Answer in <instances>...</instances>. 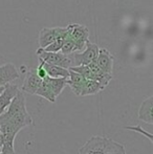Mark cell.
<instances>
[{
	"mask_svg": "<svg viewBox=\"0 0 153 154\" xmlns=\"http://www.w3.org/2000/svg\"><path fill=\"white\" fill-rule=\"evenodd\" d=\"M67 27H44L39 34V48H45L58 38H65Z\"/></svg>",
	"mask_w": 153,
	"mask_h": 154,
	"instance_id": "cell-5",
	"label": "cell"
},
{
	"mask_svg": "<svg viewBox=\"0 0 153 154\" xmlns=\"http://www.w3.org/2000/svg\"><path fill=\"white\" fill-rule=\"evenodd\" d=\"M18 78L19 72L13 63H6V64L0 66V87L6 85V84H10L11 82Z\"/></svg>",
	"mask_w": 153,
	"mask_h": 154,
	"instance_id": "cell-10",
	"label": "cell"
},
{
	"mask_svg": "<svg viewBox=\"0 0 153 154\" xmlns=\"http://www.w3.org/2000/svg\"><path fill=\"white\" fill-rule=\"evenodd\" d=\"M125 129H126V130H131V131H134V132H137V133L143 134L144 136H146V137L149 138L150 143L153 142V136H152V134L150 133V132L145 131V130H144L143 128L141 127V126H128V127H125Z\"/></svg>",
	"mask_w": 153,
	"mask_h": 154,
	"instance_id": "cell-19",
	"label": "cell"
},
{
	"mask_svg": "<svg viewBox=\"0 0 153 154\" xmlns=\"http://www.w3.org/2000/svg\"><path fill=\"white\" fill-rule=\"evenodd\" d=\"M41 63H42L43 67H44L45 71L47 73V77L49 78H65V79H68L69 77V70L65 68H62V67L59 66H55V65H50L47 64V63L43 62L42 60H39Z\"/></svg>",
	"mask_w": 153,
	"mask_h": 154,
	"instance_id": "cell-13",
	"label": "cell"
},
{
	"mask_svg": "<svg viewBox=\"0 0 153 154\" xmlns=\"http://www.w3.org/2000/svg\"><path fill=\"white\" fill-rule=\"evenodd\" d=\"M19 91L20 89L17 85H12L11 83L4 85L3 91L0 93V116L5 111Z\"/></svg>",
	"mask_w": 153,
	"mask_h": 154,
	"instance_id": "cell-8",
	"label": "cell"
},
{
	"mask_svg": "<svg viewBox=\"0 0 153 154\" xmlns=\"http://www.w3.org/2000/svg\"><path fill=\"white\" fill-rule=\"evenodd\" d=\"M79 154H126V150L112 138L94 135L79 149Z\"/></svg>",
	"mask_w": 153,
	"mask_h": 154,
	"instance_id": "cell-2",
	"label": "cell"
},
{
	"mask_svg": "<svg viewBox=\"0 0 153 154\" xmlns=\"http://www.w3.org/2000/svg\"><path fill=\"white\" fill-rule=\"evenodd\" d=\"M2 148V137H1V134H0V150Z\"/></svg>",
	"mask_w": 153,
	"mask_h": 154,
	"instance_id": "cell-21",
	"label": "cell"
},
{
	"mask_svg": "<svg viewBox=\"0 0 153 154\" xmlns=\"http://www.w3.org/2000/svg\"><path fill=\"white\" fill-rule=\"evenodd\" d=\"M152 109H153V97H148L147 99L144 100L142 103L141 107L139 110V119L143 122L150 124H153V116H152Z\"/></svg>",
	"mask_w": 153,
	"mask_h": 154,
	"instance_id": "cell-11",
	"label": "cell"
},
{
	"mask_svg": "<svg viewBox=\"0 0 153 154\" xmlns=\"http://www.w3.org/2000/svg\"><path fill=\"white\" fill-rule=\"evenodd\" d=\"M105 87H103L99 82L92 81V80H86L85 85H84L83 89H82L81 95H91V94H96L102 90H104Z\"/></svg>",
	"mask_w": 153,
	"mask_h": 154,
	"instance_id": "cell-16",
	"label": "cell"
},
{
	"mask_svg": "<svg viewBox=\"0 0 153 154\" xmlns=\"http://www.w3.org/2000/svg\"><path fill=\"white\" fill-rule=\"evenodd\" d=\"M85 46H86L85 51H83L82 53L74 54V60H72V62H75V64H76L75 66L88 65L96 60L100 47L96 43H91L89 40L86 42Z\"/></svg>",
	"mask_w": 153,
	"mask_h": 154,
	"instance_id": "cell-6",
	"label": "cell"
},
{
	"mask_svg": "<svg viewBox=\"0 0 153 154\" xmlns=\"http://www.w3.org/2000/svg\"><path fill=\"white\" fill-rule=\"evenodd\" d=\"M75 51H76V49H75V42L69 37L68 31H67V34H66L65 38H64V40H63V44H62L60 53L63 54V55H65V56H69L70 54L75 53Z\"/></svg>",
	"mask_w": 153,
	"mask_h": 154,
	"instance_id": "cell-17",
	"label": "cell"
},
{
	"mask_svg": "<svg viewBox=\"0 0 153 154\" xmlns=\"http://www.w3.org/2000/svg\"><path fill=\"white\" fill-rule=\"evenodd\" d=\"M0 154H5V153H3V152H1V151H0Z\"/></svg>",
	"mask_w": 153,
	"mask_h": 154,
	"instance_id": "cell-23",
	"label": "cell"
},
{
	"mask_svg": "<svg viewBox=\"0 0 153 154\" xmlns=\"http://www.w3.org/2000/svg\"><path fill=\"white\" fill-rule=\"evenodd\" d=\"M47 81L53 90L54 94L56 97H58L61 92L63 91L64 88L67 86V79L65 78H49L47 77Z\"/></svg>",
	"mask_w": 153,
	"mask_h": 154,
	"instance_id": "cell-15",
	"label": "cell"
},
{
	"mask_svg": "<svg viewBox=\"0 0 153 154\" xmlns=\"http://www.w3.org/2000/svg\"><path fill=\"white\" fill-rule=\"evenodd\" d=\"M3 89H4V86H1V87H0V93L3 91Z\"/></svg>",
	"mask_w": 153,
	"mask_h": 154,
	"instance_id": "cell-22",
	"label": "cell"
},
{
	"mask_svg": "<svg viewBox=\"0 0 153 154\" xmlns=\"http://www.w3.org/2000/svg\"><path fill=\"white\" fill-rule=\"evenodd\" d=\"M36 54L38 55L39 60H42L47 64L55 65V66H59L65 69H68L70 66H72V59H70L69 56L63 55L60 51L59 53H48V51H44L42 48H38Z\"/></svg>",
	"mask_w": 153,
	"mask_h": 154,
	"instance_id": "cell-3",
	"label": "cell"
},
{
	"mask_svg": "<svg viewBox=\"0 0 153 154\" xmlns=\"http://www.w3.org/2000/svg\"><path fill=\"white\" fill-rule=\"evenodd\" d=\"M64 38H58L57 40H55L53 43L46 46L45 48H42L44 51H48V53H59L61 51L62 44H63Z\"/></svg>",
	"mask_w": 153,
	"mask_h": 154,
	"instance_id": "cell-18",
	"label": "cell"
},
{
	"mask_svg": "<svg viewBox=\"0 0 153 154\" xmlns=\"http://www.w3.org/2000/svg\"><path fill=\"white\" fill-rule=\"evenodd\" d=\"M40 62V61H39ZM36 72H37V75L39 78H40L41 80H44L45 78L47 77V73H46V71H45V69H44V67H43V65H42V63H39V65H38V67L36 68Z\"/></svg>",
	"mask_w": 153,
	"mask_h": 154,
	"instance_id": "cell-20",
	"label": "cell"
},
{
	"mask_svg": "<svg viewBox=\"0 0 153 154\" xmlns=\"http://www.w3.org/2000/svg\"><path fill=\"white\" fill-rule=\"evenodd\" d=\"M96 62L103 72L107 73V75H112L113 56L106 48L99 49V54H98V57H96Z\"/></svg>",
	"mask_w": 153,
	"mask_h": 154,
	"instance_id": "cell-9",
	"label": "cell"
},
{
	"mask_svg": "<svg viewBox=\"0 0 153 154\" xmlns=\"http://www.w3.org/2000/svg\"><path fill=\"white\" fill-rule=\"evenodd\" d=\"M85 82L86 79L84 77H82L78 72L69 70V77L67 79V85L72 88V92L76 95H81L82 89H83L84 85H85Z\"/></svg>",
	"mask_w": 153,
	"mask_h": 154,
	"instance_id": "cell-12",
	"label": "cell"
},
{
	"mask_svg": "<svg viewBox=\"0 0 153 154\" xmlns=\"http://www.w3.org/2000/svg\"><path fill=\"white\" fill-rule=\"evenodd\" d=\"M33 124V119L26 109L25 95L20 90L0 116V134L2 137V148L0 151L5 154H15L14 143L17 134L23 128Z\"/></svg>",
	"mask_w": 153,
	"mask_h": 154,
	"instance_id": "cell-1",
	"label": "cell"
},
{
	"mask_svg": "<svg viewBox=\"0 0 153 154\" xmlns=\"http://www.w3.org/2000/svg\"><path fill=\"white\" fill-rule=\"evenodd\" d=\"M36 94L43 97V99L47 100V101H49L50 103H55L56 100H57V97H55V94H54L53 90H51L50 86H49V84H48L47 77L45 78L44 80H42V83H41L40 87L38 88Z\"/></svg>",
	"mask_w": 153,
	"mask_h": 154,
	"instance_id": "cell-14",
	"label": "cell"
},
{
	"mask_svg": "<svg viewBox=\"0 0 153 154\" xmlns=\"http://www.w3.org/2000/svg\"><path fill=\"white\" fill-rule=\"evenodd\" d=\"M67 31L69 37L75 42V49L76 51H81L84 49L86 42L89 38V31L86 26L78 23H72L67 25Z\"/></svg>",
	"mask_w": 153,
	"mask_h": 154,
	"instance_id": "cell-4",
	"label": "cell"
},
{
	"mask_svg": "<svg viewBox=\"0 0 153 154\" xmlns=\"http://www.w3.org/2000/svg\"><path fill=\"white\" fill-rule=\"evenodd\" d=\"M41 83H42V80L37 75L36 68L29 69L26 72L25 79H24V81H23L21 91L29 93V94H36L38 88L40 87Z\"/></svg>",
	"mask_w": 153,
	"mask_h": 154,
	"instance_id": "cell-7",
	"label": "cell"
}]
</instances>
